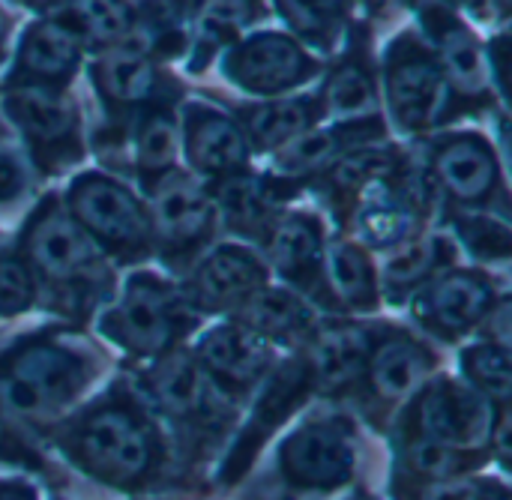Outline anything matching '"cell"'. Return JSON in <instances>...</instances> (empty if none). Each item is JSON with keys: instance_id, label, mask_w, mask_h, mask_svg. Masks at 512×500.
Segmentation results:
<instances>
[{"instance_id": "obj_30", "label": "cell", "mask_w": 512, "mask_h": 500, "mask_svg": "<svg viewBox=\"0 0 512 500\" xmlns=\"http://www.w3.org/2000/svg\"><path fill=\"white\" fill-rule=\"evenodd\" d=\"M321 279L330 282V291L342 306L369 312L378 306V279L366 252L354 243H333L321 264Z\"/></svg>"}, {"instance_id": "obj_36", "label": "cell", "mask_w": 512, "mask_h": 500, "mask_svg": "<svg viewBox=\"0 0 512 500\" xmlns=\"http://www.w3.org/2000/svg\"><path fill=\"white\" fill-rule=\"evenodd\" d=\"M279 9L297 33L309 39H327L348 15L351 0H279Z\"/></svg>"}, {"instance_id": "obj_29", "label": "cell", "mask_w": 512, "mask_h": 500, "mask_svg": "<svg viewBox=\"0 0 512 500\" xmlns=\"http://www.w3.org/2000/svg\"><path fill=\"white\" fill-rule=\"evenodd\" d=\"M216 204L231 231L240 234H267L276 222L273 195L264 180L249 177L246 171L228 174L216 183Z\"/></svg>"}, {"instance_id": "obj_28", "label": "cell", "mask_w": 512, "mask_h": 500, "mask_svg": "<svg viewBox=\"0 0 512 500\" xmlns=\"http://www.w3.org/2000/svg\"><path fill=\"white\" fill-rule=\"evenodd\" d=\"M51 12L81 42L117 45L135 30V15L123 0H51Z\"/></svg>"}, {"instance_id": "obj_9", "label": "cell", "mask_w": 512, "mask_h": 500, "mask_svg": "<svg viewBox=\"0 0 512 500\" xmlns=\"http://www.w3.org/2000/svg\"><path fill=\"white\" fill-rule=\"evenodd\" d=\"M6 114L39 159H51L63 168L78 156V114L60 90L15 84L6 93Z\"/></svg>"}, {"instance_id": "obj_19", "label": "cell", "mask_w": 512, "mask_h": 500, "mask_svg": "<svg viewBox=\"0 0 512 500\" xmlns=\"http://www.w3.org/2000/svg\"><path fill=\"white\" fill-rule=\"evenodd\" d=\"M423 18H426V30L438 48L435 60H438L447 84L465 96H483L489 87V72H486V60H483V48H480L477 36L462 21L447 15L444 9H426Z\"/></svg>"}, {"instance_id": "obj_42", "label": "cell", "mask_w": 512, "mask_h": 500, "mask_svg": "<svg viewBox=\"0 0 512 500\" xmlns=\"http://www.w3.org/2000/svg\"><path fill=\"white\" fill-rule=\"evenodd\" d=\"M492 54H498V60H492V81L498 75V90L507 93V72H510V45H507V36H501V39L492 42Z\"/></svg>"}, {"instance_id": "obj_7", "label": "cell", "mask_w": 512, "mask_h": 500, "mask_svg": "<svg viewBox=\"0 0 512 500\" xmlns=\"http://www.w3.org/2000/svg\"><path fill=\"white\" fill-rule=\"evenodd\" d=\"M354 465V441L339 420H309L279 447V474L297 492L342 489L351 483Z\"/></svg>"}, {"instance_id": "obj_13", "label": "cell", "mask_w": 512, "mask_h": 500, "mask_svg": "<svg viewBox=\"0 0 512 500\" xmlns=\"http://www.w3.org/2000/svg\"><path fill=\"white\" fill-rule=\"evenodd\" d=\"M195 363L201 372L228 393H246L252 390L261 375L273 363V348L258 333L234 324L213 327L195 351Z\"/></svg>"}, {"instance_id": "obj_26", "label": "cell", "mask_w": 512, "mask_h": 500, "mask_svg": "<svg viewBox=\"0 0 512 500\" xmlns=\"http://www.w3.org/2000/svg\"><path fill=\"white\" fill-rule=\"evenodd\" d=\"M321 111H324L321 99H312V96L267 99L243 111L240 129L249 144L261 150H282L294 138L306 135L321 117Z\"/></svg>"}, {"instance_id": "obj_1", "label": "cell", "mask_w": 512, "mask_h": 500, "mask_svg": "<svg viewBox=\"0 0 512 500\" xmlns=\"http://www.w3.org/2000/svg\"><path fill=\"white\" fill-rule=\"evenodd\" d=\"M66 447L87 474L126 489L153 477L162 453L153 426L126 399H111L87 411Z\"/></svg>"}, {"instance_id": "obj_35", "label": "cell", "mask_w": 512, "mask_h": 500, "mask_svg": "<svg viewBox=\"0 0 512 500\" xmlns=\"http://www.w3.org/2000/svg\"><path fill=\"white\" fill-rule=\"evenodd\" d=\"M462 369L474 393L483 399H498L501 405L510 402V351L501 345H474L462 354Z\"/></svg>"}, {"instance_id": "obj_33", "label": "cell", "mask_w": 512, "mask_h": 500, "mask_svg": "<svg viewBox=\"0 0 512 500\" xmlns=\"http://www.w3.org/2000/svg\"><path fill=\"white\" fill-rule=\"evenodd\" d=\"M321 108L342 120H366L375 111V78L357 57L336 66L321 93Z\"/></svg>"}, {"instance_id": "obj_37", "label": "cell", "mask_w": 512, "mask_h": 500, "mask_svg": "<svg viewBox=\"0 0 512 500\" xmlns=\"http://www.w3.org/2000/svg\"><path fill=\"white\" fill-rule=\"evenodd\" d=\"M36 303V279L24 258L0 255V318H15Z\"/></svg>"}, {"instance_id": "obj_10", "label": "cell", "mask_w": 512, "mask_h": 500, "mask_svg": "<svg viewBox=\"0 0 512 500\" xmlns=\"http://www.w3.org/2000/svg\"><path fill=\"white\" fill-rule=\"evenodd\" d=\"M225 75L249 93L276 96L312 78L315 60L291 36L255 33L225 54Z\"/></svg>"}, {"instance_id": "obj_8", "label": "cell", "mask_w": 512, "mask_h": 500, "mask_svg": "<svg viewBox=\"0 0 512 500\" xmlns=\"http://www.w3.org/2000/svg\"><path fill=\"white\" fill-rule=\"evenodd\" d=\"M414 435L474 453L492 438L495 408L459 381H432L411 408Z\"/></svg>"}, {"instance_id": "obj_5", "label": "cell", "mask_w": 512, "mask_h": 500, "mask_svg": "<svg viewBox=\"0 0 512 500\" xmlns=\"http://www.w3.org/2000/svg\"><path fill=\"white\" fill-rule=\"evenodd\" d=\"M69 216L108 255L141 261L153 246L150 216L141 201L105 174H84L69 189Z\"/></svg>"}, {"instance_id": "obj_22", "label": "cell", "mask_w": 512, "mask_h": 500, "mask_svg": "<svg viewBox=\"0 0 512 500\" xmlns=\"http://www.w3.org/2000/svg\"><path fill=\"white\" fill-rule=\"evenodd\" d=\"M93 84L114 108H138L153 102L159 72L141 45H108L93 63Z\"/></svg>"}, {"instance_id": "obj_44", "label": "cell", "mask_w": 512, "mask_h": 500, "mask_svg": "<svg viewBox=\"0 0 512 500\" xmlns=\"http://www.w3.org/2000/svg\"><path fill=\"white\" fill-rule=\"evenodd\" d=\"M447 6H477V0H441Z\"/></svg>"}, {"instance_id": "obj_46", "label": "cell", "mask_w": 512, "mask_h": 500, "mask_svg": "<svg viewBox=\"0 0 512 500\" xmlns=\"http://www.w3.org/2000/svg\"><path fill=\"white\" fill-rule=\"evenodd\" d=\"M177 3H186V0H177Z\"/></svg>"}, {"instance_id": "obj_24", "label": "cell", "mask_w": 512, "mask_h": 500, "mask_svg": "<svg viewBox=\"0 0 512 500\" xmlns=\"http://www.w3.org/2000/svg\"><path fill=\"white\" fill-rule=\"evenodd\" d=\"M375 336L354 324H333L315 333L309 354V375L321 384V390H342L363 378L366 360Z\"/></svg>"}, {"instance_id": "obj_38", "label": "cell", "mask_w": 512, "mask_h": 500, "mask_svg": "<svg viewBox=\"0 0 512 500\" xmlns=\"http://www.w3.org/2000/svg\"><path fill=\"white\" fill-rule=\"evenodd\" d=\"M405 500H510L507 489H498L483 480H468V477H453V480H438V483H420L414 480L411 486L402 489Z\"/></svg>"}, {"instance_id": "obj_11", "label": "cell", "mask_w": 512, "mask_h": 500, "mask_svg": "<svg viewBox=\"0 0 512 500\" xmlns=\"http://www.w3.org/2000/svg\"><path fill=\"white\" fill-rule=\"evenodd\" d=\"M153 210L150 231L165 258L183 261L195 252L213 228V201L210 195L186 174L168 171L159 183H153Z\"/></svg>"}, {"instance_id": "obj_6", "label": "cell", "mask_w": 512, "mask_h": 500, "mask_svg": "<svg viewBox=\"0 0 512 500\" xmlns=\"http://www.w3.org/2000/svg\"><path fill=\"white\" fill-rule=\"evenodd\" d=\"M384 87L390 99V111L402 129L420 132L429 129L450 114V84L429 48H423L414 36H402L393 42L384 69Z\"/></svg>"}, {"instance_id": "obj_40", "label": "cell", "mask_w": 512, "mask_h": 500, "mask_svg": "<svg viewBox=\"0 0 512 500\" xmlns=\"http://www.w3.org/2000/svg\"><path fill=\"white\" fill-rule=\"evenodd\" d=\"M459 237L477 258H510V231L507 225H498L492 219L474 216V219H459L456 222Z\"/></svg>"}, {"instance_id": "obj_34", "label": "cell", "mask_w": 512, "mask_h": 500, "mask_svg": "<svg viewBox=\"0 0 512 500\" xmlns=\"http://www.w3.org/2000/svg\"><path fill=\"white\" fill-rule=\"evenodd\" d=\"M402 462L408 474L420 483H438V480H453L462 477L468 468H474L480 459L468 450H456L450 444L432 441V438H408L402 447Z\"/></svg>"}, {"instance_id": "obj_15", "label": "cell", "mask_w": 512, "mask_h": 500, "mask_svg": "<svg viewBox=\"0 0 512 500\" xmlns=\"http://www.w3.org/2000/svg\"><path fill=\"white\" fill-rule=\"evenodd\" d=\"M261 288H267V267L240 246H222L198 264L189 282V306L225 312L237 309Z\"/></svg>"}, {"instance_id": "obj_18", "label": "cell", "mask_w": 512, "mask_h": 500, "mask_svg": "<svg viewBox=\"0 0 512 500\" xmlns=\"http://www.w3.org/2000/svg\"><path fill=\"white\" fill-rule=\"evenodd\" d=\"M81 39L54 18L33 21L18 45L15 57V84L54 87L66 84L81 63Z\"/></svg>"}, {"instance_id": "obj_20", "label": "cell", "mask_w": 512, "mask_h": 500, "mask_svg": "<svg viewBox=\"0 0 512 500\" xmlns=\"http://www.w3.org/2000/svg\"><path fill=\"white\" fill-rule=\"evenodd\" d=\"M381 123L375 117L366 120H342L324 132H306L285 144L276 156V168L288 177H309L330 171L342 156H348L363 141H372V135H381Z\"/></svg>"}, {"instance_id": "obj_27", "label": "cell", "mask_w": 512, "mask_h": 500, "mask_svg": "<svg viewBox=\"0 0 512 500\" xmlns=\"http://www.w3.org/2000/svg\"><path fill=\"white\" fill-rule=\"evenodd\" d=\"M237 324L267 342H294L312 333V309L291 291L261 288L237 306Z\"/></svg>"}, {"instance_id": "obj_45", "label": "cell", "mask_w": 512, "mask_h": 500, "mask_svg": "<svg viewBox=\"0 0 512 500\" xmlns=\"http://www.w3.org/2000/svg\"><path fill=\"white\" fill-rule=\"evenodd\" d=\"M3 36H6V24H3V15H0V51H3Z\"/></svg>"}, {"instance_id": "obj_2", "label": "cell", "mask_w": 512, "mask_h": 500, "mask_svg": "<svg viewBox=\"0 0 512 500\" xmlns=\"http://www.w3.org/2000/svg\"><path fill=\"white\" fill-rule=\"evenodd\" d=\"M90 384V360L48 336L27 339L0 357V402L24 417L66 408Z\"/></svg>"}, {"instance_id": "obj_31", "label": "cell", "mask_w": 512, "mask_h": 500, "mask_svg": "<svg viewBox=\"0 0 512 500\" xmlns=\"http://www.w3.org/2000/svg\"><path fill=\"white\" fill-rule=\"evenodd\" d=\"M453 258V246L447 237H417L411 243L402 246V252H396L387 267H384V288L393 297H402L414 288H423L426 282H432L438 273H444V267Z\"/></svg>"}, {"instance_id": "obj_14", "label": "cell", "mask_w": 512, "mask_h": 500, "mask_svg": "<svg viewBox=\"0 0 512 500\" xmlns=\"http://www.w3.org/2000/svg\"><path fill=\"white\" fill-rule=\"evenodd\" d=\"M357 192H360V204L354 216L366 246L390 249L411 240L423 213L420 192L411 183L375 174Z\"/></svg>"}, {"instance_id": "obj_17", "label": "cell", "mask_w": 512, "mask_h": 500, "mask_svg": "<svg viewBox=\"0 0 512 500\" xmlns=\"http://www.w3.org/2000/svg\"><path fill=\"white\" fill-rule=\"evenodd\" d=\"M183 150L189 165L210 177H228L246 168L249 141L228 114L204 105H189L183 117Z\"/></svg>"}, {"instance_id": "obj_4", "label": "cell", "mask_w": 512, "mask_h": 500, "mask_svg": "<svg viewBox=\"0 0 512 500\" xmlns=\"http://www.w3.org/2000/svg\"><path fill=\"white\" fill-rule=\"evenodd\" d=\"M189 303L162 279L138 273L102 318V333L135 357H162L192 327Z\"/></svg>"}, {"instance_id": "obj_25", "label": "cell", "mask_w": 512, "mask_h": 500, "mask_svg": "<svg viewBox=\"0 0 512 500\" xmlns=\"http://www.w3.org/2000/svg\"><path fill=\"white\" fill-rule=\"evenodd\" d=\"M156 405L174 420H204L213 414V381L201 372L195 357L171 354L147 375Z\"/></svg>"}, {"instance_id": "obj_41", "label": "cell", "mask_w": 512, "mask_h": 500, "mask_svg": "<svg viewBox=\"0 0 512 500\" xmlns=\"http://www.w3.org/2000/svg\"><path fill=\"white\" fill-rule=\"evenodd\" d=\"M27 189V168L21 156L9 147H0V204H12Z\"/></svg>"}, {"instance_id": "obj_43", "label": "cell", "mask_w": 512, "mask_h": 500, "mask_svg": "<svg viewBox=\"0 0 512 500\" xmlns=\"http://www.w3.org/2000/svg\"><path fill=\"white\" fill-rule=\"evenodd\" d=\"M0 500H39L36 489L21 480H0Z\"/></svg>"}, {"instance_id": "obj_39", "label": "cell", "mask_w": 512, "mask_h": 500, "mask_svg": "<svg viewBox=\"0 0 512 500\" xmlns=\"http://www.w3.org/2000/svg\"><path fill=\"white\" fill-rule=\"evenodd\" d=\"M255 12V0H207L201 12V39L207 45H222L231 39Z\"/></svg>"}, {"instance_id": "obj_23", "label": "cell", "mask_w": 512, "mask_h": 500, "mask_svg": "<svg viewBox=\"0 0 512 500\" xmlns=\"http://www.w3.org/2000/svg\"><path fill=\"white\" fill-rule=\"evenodd\" d=\"M432 354L411 336L393 333L387 339H375L369 360H366V378L369 390L381 402H399L405 399L414 387L423 384L429 375Z\"/></svg>"}, {"instance_id": "obj_16", "label": "cell", "mask_w": 512, "mask_h": 500, "mask_svg": "<svg viewBox=\"0 0 512 500\" xmlns=\"http://www.w3.org/2000/svg\"><path fill=\"white\" fill-rule=\"evenodd\" d=\"M438 186L459 204L480 207L498 192V159L480 135H450L432 153Z\"/></svg>"}, {"instance_id": "obj_21", "label": "cell", "mask_w": 512, "mask_h": 500, "mask_svg": "<svg viewBox=\"0 0 512 500\" xmlns=\"http://www.w3.org/2000/svg\"><path fill=\"white\" fill-rule=\"evenodd\" d=\"M267 237V252L279 276L300 288L318 285L324 264V228L312 213L282 216L279 222H273Z\"/></svg>"}, {"instance_id": "obj_3", "label": "cell", "mask_w": 512, "mask_h": 500, "mask_svg": "<svg viewBox=\"0 0 512 500\" xmlns=\"http://www.w3.org/2000/svg\"><path fill=\"white\" fill-rule=\"evenodd\" d=\"M24 258L36 285L42 282L51 291L63 288L66 297L78 294L81 300H93L105 291L99 246L57 201H45L24 228Z\"/></svg>"}, {"instance_id": "obj_32", "label": "cell", "mask_w": 512, "mask_h": 500, "mask_svg": "<svg viewBox=\"0 0 512 500\" xmlns=\"http://www.w3.org/2000/svg\"><path fill=\"white\" fill-rule=\"evenodd\" d=\"M180 150V126L165 108H147V114L138 120L135 129V162L138 174L147 186L159 183Z\"/></svg>"}, {"instance_id": "obj_12", "label": "cell", "mask_w": 512, "mask_h": 500, "mask_svg": "<svg viewBox=\"0 0 512 500\" xmlns=\"http://www.w3.org/2000/svg\"><path fill=\"white\" fill-rule=\"evenodd\" d=\"M495 309V288L486 276L474 270L438 273L426 282L414 300L417 321L447 339L474 330Z\"/></svg>"}]
</instances>
